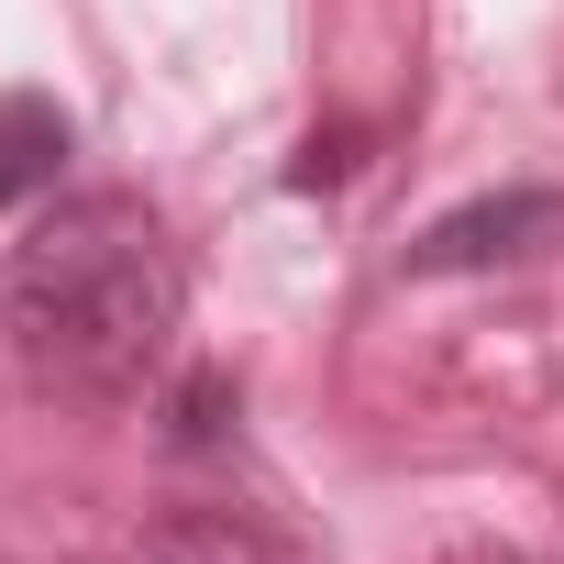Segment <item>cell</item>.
Masks as SVG:
<instances>
[{
    "mask_svg": "<svg viewBox=\"0 0 564 564\" xmlns=\"http://www.w3.org/2000/svg\"><path fill=\"white\" fill-rule=\"evenodd\" d=\"M67 166V111L34 89H0V199H45Z\"/></svg>",
    "mask_w": 564,
    "mask_h": 564,
    "instance_id": "3957f363",
    "label": "cell"
},
{
    "mask_svg": "<svg viewBox=\"0 0 564 564\" xmlns=\"http://www.w3.org/2000/svg\"><path fill=\"white\" fill-rule=\"evenodd\" d=\"M177 311H188V276H177V243L144 199L122 188H89V199H56L23 243H12V276H0V322H12L23 366L45 388H78V399H122L166 366L177 344Z\"/></svg>",
    "mask_w": 564,
    "mask_h": 564,
    "instance_id": "6da1fadb",
    "label": "cell"
},
{
    "mask_svg": "<svg viewBox=\"0 0 564 564\" xmlns=\"http://www.w3.org/2000/svg\"><path fill=\"white\" fill-rule=\"evenodd\" d=\"M564 232V199H476L454 221H432L410 243V276H454V265H498V254H531Z\"/></svg>",
    "mask_w": 564,
    "mask_h": 564,
    "instance_id": "7a4b0ae2",
    "label": "cell"
}]
</instances>
